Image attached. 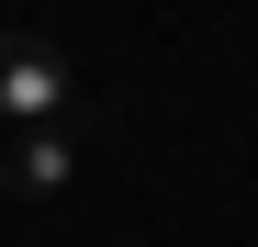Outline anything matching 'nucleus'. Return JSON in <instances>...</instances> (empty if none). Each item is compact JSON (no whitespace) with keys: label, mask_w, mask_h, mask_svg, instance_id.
<instances>
[{"label":"nucleus","mask_w":258,"mask_h":247,"mask_svg":"<svg viewBox=\"0 0 258 247\" xmlns=\"http://www.w3.org/2000/svg\"><path fill=\"white\" fill-rule=\"evenodd\" d=\"M0 124H79V79L45 34H0Z\"/></svg>","instance_id":"1"},{"label":"nucleus","mask_w":258,"mask_h":247,"mask_svg":"<svg viewBox=\"0 0 258 247\" xmlns=\"http://www.w3.org/2000/svg\"><path fill=\"white\" fill-rule=\"evenodd\" d=\"M79 180V124H12V146H0V191L12 202H56Z\"/></svg>","instance_id":"2"}]
</instances>
